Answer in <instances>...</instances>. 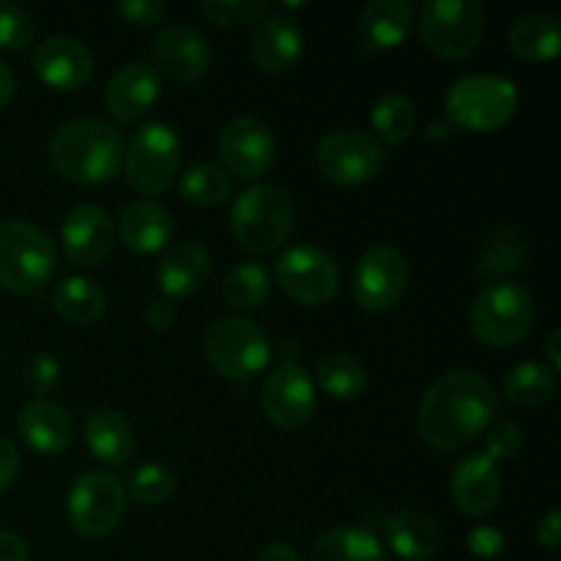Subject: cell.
I'll use <instances>...</instances> for the list:
<instances>
[{
  "label": "cell",
  "mask_w": 561,
  "mask_h": 561,
  "mask_svg": "<svg viewBox=\"0 0 561 561\" xmlns=\"http://www.w3.org/2000/svg\"><path fill=\"white\" fill-rule=\"evenodd\" d=\"M499 411L496 389L477 370H449L427 387L416 427L427 447L453 453L491 427Z\"/></svg>",
  "instance_id": "6da1fadb"
},
{
  "label": "cell",
  "mask_w": 561,
  "mask_h": 561,
  "mask_svg": "<svg viewBox=\"0 0 561 561\" xmlns=\"http://www.w3.org/2000/svg\"><path fill=\"white\" fill-rule=\"evenodd\" d=\"M49 164L69 184H107L124 164L121 131L102 118L69 121L49 140Z\"/></svg>",
  "instance_id": "7a4b0ae2"
},
{
  "label": "cell",
  "mask_w": 561,
  "mask_h": 561,
  "mask_svg": "<svg viewBox=\"0 0 561 561\" xmlns=\"http://www.w3.org/2000/svg\"><path fill=\"white\" fill-rule=\"evenodd\" d=\"M296 225V206L279 186L255 184L236 197L230 208V230L241 250L252 255H272L290 239Z\"/></svg>",
  "instance_id": "3957f363"
},
{
  "label": "cell",
  "mask_w": 561,
  "mask_h": 561,
  "mask_svg": "<svg viewBox=\"0 0 561 561\" xmlns=\"http://www.w3.org/2000/svg\"><path fill=\"white\" fill-rule=\"evenodd\" d=\"M58 250L53 239L25 219L0 222V288L33 294L53 277Z\"/></svg>",
  "instance_id": "277c9868"
},
{
  "label": "cell",
  "mask_w": 561,
  "mask_h": 561,
  "mask_svg": "<svg viewBox=\"0 0 561 561\" xmlns=\"http://www.w3.org/2000/svg\"><path fill=\"white\" fill-rule=\"evenodd\" d=\"M537 307L529 290L518 283H493L480 290L469 312V327L480 343L491 348H513L529 337Z\"/></svg>",
  "instance_id": "5b68a950"
},
{
  "label": "cell",
  "mask_w": 561,
  "mask_h": 561,
  "mask_svg": "<svg viewBox=\"0 0 561 561\" xmlns=\"http://www.w3.org/2000/svg\"><path fill=\"white\" fill-rule=\"evenodd\" d=\"M518 88L513 80L499 75L460 77L447 93V115L460 129L496 131L507 124L518 110Z\"/></svg>",
  "instance_id": "8992f818"
},
{
  "label": "cell",
  "mask_w": 561,
  "mask_h": 561,
  "mask_svg": "<svg viewBox=\"0 0 561 561\" xmlns=\"http://www.w3.org/2000/svg\"><path fill=\"white\" fill-rule=\"evenodd\" d=\"M203 345L214 370L230 381H250L266 370L272 359V343L266 332L250 318H219L208 327Z\"/></svg>",
  "instance_id": "52a82bcc"
},
{
  "label": "cell",
  "mask_w": 561,
  "mask_h": 561,
  "mask_svg": "<svg viewBox=\"0 0 561 561\" xmlns=\"http://www.w3.org/2000/svg\"><path fill=\"white\" fill-rule=\"evenodd\" d=\"M485 14L477 3L433 0L422 5V44L442 60H463L480 47Z\"/></svg>",
  "instance_id": "ba28073f"
},
{
  "label": "cell",
  "mask_w": 561,
  "mask_h": 561,
  "mask_svg": "<svg viewBox=\"0 0 561 561\" xmlns=\"http://www.w3.org/2000/svg\"><path fill=\"white\" fill-rule=\"evenodd\" d=\"M181 164V140L168 124H146L131 137L126 151V181L137 195H162L173 184Z\"/></svg>",
  "instance_id": "9c48e42d"
},
{
  "label": "cell",
  "mask_w": 561,
  "mask_h": 561,
  "mask_svg": "<svg viewBox=\"0 0 561 561\" xmlns=\"http://www.w3.org/2000/svg\"><path fill=\"white\" fill-rule=\"evenodd\" d=\"M318 170L337 186L370 184L387 164L381 140L362 129L332 131L318 146Z\"/></svg>",
  "instance_id": "30bf717a"
},
{
  "label": "cell",
  "mask_w": 561,
  "mask_h": 561,
  "mask_svg": "<svg viewBox=\"0 0 561 561\" xmlns=\"http://www.w3.org/2000/svg\"><path fill=\"white\" fill-rule=\"evenodd\" d=\"M126 491L118 477L88 471L77 477L69 493V520L77 535L88 540L107 537L124 518Z\"/></svg>",
  "instance_id": "8fae6325"
},
{
  "label": "cell",
  "mask_w": 561,
  "mask_h": 561,
  "mask_svg": "<svg viewBox=\"0 0 561 561\" xmlns=\"http://www.w3.org/2000/svg\"><path fill=\"white\" fill-rule=\"evenodd\" d=\"M277 283L299 305L323 307L337 296V263L321 247L296 244L279 255Z\"/></svg>",
  "instance_id": "7c38bea8"
},
{
  "label": "cell",
  "mask_w": 561,
  "mask_h": 561,
  "mask_svg": "<svg viewBox=\"0 0 561 561\" xmlns=\"http://www.w3.org/2000/svg\"><path fill=\"white\" fill-rule=\"evenodd\" d=\"M405 288H409V261L394 247H373L356 263L354 299L365 310H392L405 296Z\"/></svg>",
  "instance_id": "4fadbf2b"
},
{
  "label": "cell",
  "mask_w": 561,
  "mask_h": 561,
  "mask_svg": "<svg viewBox=\"0 0 561 561\" xmlns=\"http://www.w3.org/2000/svg\"><path fill=\"white\" fill-rule=\"evenodd\" d=\"M219 157L225 162V173L239 179H261L277 159V142L272 129L252 115H241L225 124L219 131Z\"/></svg>",
  "instance_id": "5bb4252c"
},
{
  "label": "cell",
  "mask_w": 561,
  "mask_h": 561,
  "mask_svg": "<svg viewBox=\"0 0 561 561\" xmlns=\"http://www.w3.org/2000/svg\"><path fill=\"white\" fill-rule=\"evenodd\" d=\"M261 403L272 425L296 431L307 425L316 411V383L305 367L296 362H283L263 383Z\"/></svg>",
  "instance_id": "9a60e30c"
},
{
  "label": "cell",
  "mask_w": 561,
  "mask_h": 561,
  "mask_svg": "<svg viewBox=\"0 0 561 561\" xmlns=\"http://www.w3.org/2000/svg\"><path fill=\"white\" fill-rule=\"evenodd\" d=\"M153 66L173 85H190L201 80L211 66V49L203 33L190 25H168L157 33L151 44Z\"/></svg>",
  "instance_id": "2e32d148"
},
{
  "label": "cell",
  "mask_w": 561,
  "mask_h": 561,
  "mask_svg": "<svg viewBox=\"0 0 561 561\" xmlns=\"http://www.w3.org/2000/svg\"><path fill=\"white\" fill-rule=\"evenodd\" d=\"M66 257L82 268L102 266L115 250V222L102 206H77L60 228Z\"/></svg>",
  "instance_id": "e0dca14e"
},
{
  "label": "cell",
  "mask_w": 561,
  "mask_h": 561,
  "mask_svg": "<svg viewBox=\"0 0 561 561\" xmlns=\"http://www.w3.org/2000/svg\"><path fill=\"white\" fill-rule=\"evenodd\" d=\"M33 71L53 91H80L93 77V58L82 42L71 36H49L33 49Z\"/></svg>",
  "instance_id": "ac0fdd59"
},
{
  "label": "cell",
  "mask_w": 561,
  "mask_h": 561,
  "mask_svg": "<svg viewBox=\"0 0 561 561\" xmlns=\"http://www.w3.org/2000/svg\"><path fill=\"white\" fill-rule=\"evenodd\" d=\"M449 496H453L455 507L471 518L491 513L502 496L499 466L482 453L463 458L449 477Z\"/></svg>",
  "instance_id": "d6986e66"
},
{
  "label": "cell",
  "mask_w": 561,
  "mask_h": 561,
  "mask_svg": "<svg viewBox=\"0 0 561 561\" xmlns=\"http://www.w3.org/2000/svg\"><path fill=\"white\" fill-rule=\"evenodd\" d=\"M305 53V33L299 22L288 14H272L257 22L255 38H252V60L266 75H285L299 64Z\"/></svg>",
  "instance_id": "ffe728a7"
},
{
  "label": "cell",
  "mask_w": 561,
  "mask_h": 561,
  "mask_svg": "<svg viewBox=\"0 0 561 561\" xmlns=\"http://www.w3.org/2000/svg\"><path fill=\"white\" fill-rule=\"evenodd\" d=\"M159 99V75L146 64L121 66L107 82V110L113 118L124 121V124H135V121L146 118L148 110Z\"/></svg>",
  "instance_id": "44dd1931"
},
{
  "label": "cell",
  "mask_w": 561,
  "mask_h": 561,
  "mask_svg": "<svg viewBox=\"0 0 561 561\" xmlns=\"http://www.w3.org/2000/svg\"><path fill=\"white\" fill-rule=\"evenodd\" d=\"M16 427L27 447L42 455L64 453L75 438L69 411L53 400H31L27 405H22Z\"/></svg>",
  "instance_id": "7402d4cb"
},
{
  "label": "cell",
  "mask_w": 561,
  "mask_h": 561,
  "mask_svg": "<svg viewBox=\"0 0 561 561\" xmlns=\"http://www.w3.org/2000/svg\"><path fill=\"white\" fill-rule=\"evenodd\" d=\"M211 274V255L197 241H179L170 247L159 263V288L170 299H184L197 294Z\"/></svg>",
  "instance_id": "603a6c76"
},
{
  "label": "cell",
  "mask_w": 561,
  "mask_h": 561,
  "mask_svg": "<svg viewBox=\"0 0 561 561\" xmlns=\"http://www.w3.org/2000/svg\"><path fill=\"white\" fill-rule=\"evenodd\" d=\"M173 233V217L164 206L153 201H135L121 211L115 236L124 241L126 250L137 255H153L164 250Z\"/></svg>",
  "instance_id": "cb8c5ba5"
},
{
  "label": "cell",
  "mask_w": 561,
  "mask_h": 561,
  "mask_svg": "<svg viewBox=\"0 0 561 561\" xmlns=\"http://www.w3.org/2000/svg\"><path fill=\"white\" fill-rule=\"evenodd\" d=\"M85 444L91 455L113 469H124L135 455V433L124 414L113 409L93 411L85 420Z\"/></svg>",
  "instance_id": "d4e9b609"
},
{
  "label": "cell",
  "mask_w": 561,
  "mask_h": 561,
  "mask_svg": "<svg viewBox=\"0 0 561 561\" xmlns=\"http://www.w3.org/2000/svg\"><path fill=\"white\" fill-rule=\"evenodd\" d=\"M414 25V5L409 0H373L362 9L359 31L367 47L394 49L405 42Z\"/></svg>",
  "instance_id": "484cf974"
},
{
  "label": "cell",
  "mask_w": 561,
  "mask_h": 561,
  "mask_svg": "<svg viewBox=\"0 0 561 561\" xmlns=\"http://www.w3.org/2000/svg\"><path fill=\"white\" fill-rule=\"evenodd\" d=\"M510 53L524 64L553 60L561 47L559 16L551 11H531L510 27Z\"/></svg>",
  "instance_id": "4316f807"
},
{
  "label": "cell",
  "mask_w": 561,
  "mask_h": 561,
  "mask_svg": "<svg viewBox=\"0 0 561 561\" xmlns=\"http://www.w3.org/2000/svg\"><path fill=\"white\" fill-rule=\"evenodd\" d=\"M387 542L400 559L425 561L442 548V529L431 515L405 510L387 520Z\"/></svg>",
  "instance_id": "83f0119b"
},
{
  "label": "cell",
  "mask_w": 561,
  "mask_h": 561,
  "mask_svg": "<svg viewBox=\"0 0 561 561\" xmlns=\"http://www.w3.org/2000/svg\"><path fill=\"white\" fill-rule=\"evenodd\" d=\"M529 257V239L515 225H499L491 230V236L482 244L480 255H477V277L496 279L504 274L518 272Z\"/></svg>",
  "instance_id": "f1b7e54d"
},
{
  "label": "cell",
  "mask_w": 561,
  "mask_h": 561,
  "mask_svg": "<svg viewBox=\"0 0 561 561\" xmlns=\"http://www.w3.org/2000/svg\"><path fill=\"white\" fill-rule=\"evenodd\" d=\"M312 561H387L381 540L365 526H337L312 546Z\"/></svg>",
  "instance_id": "f546056e"
},
{
  "label": "cell",
  "mask_w": 561,
  "mask_h": 561,
  "mask_svg": "<svg viewBox=\"0 0 561 561\" xmlns=\"http://www.w3.org/2000/svg\"><path fill=\"white\" fill-rule=\"evenodd\" d=\"M316 381L329 398L354 400L367 387V367L345 351H332L316 365Z\"/></svg>",
  "instance_id": "4dcf8cb0"
},
{
  "label": "cell",
  "mask_w": 561,
  "mask_h": 561,
  "mask_svg": "<svg viewBox=\"0 0 561 561\" xmlns=\"http://www.w3.org/2000/svg\"><path fill=\"white\" fill-rule=\"evenodd\" d=\"M55 310L75 327H91L104 316V294L93 279L69 277L55 288Z\"/></svg>",
  "instance_id": "1f68e13d"
},
{
  "label": "cell",
  "mask_w": 561,
  "mask_h": 561,
  "mask_svg": "<svg viewBox=\"0 0 561 561\" xmlns=\"http://www.w3.org/2000/svg\"><path fill=\"white\" fill-rule=\"evenodd\" d=\"M504 392L520 409H540L557 394V376L540 362H520L510 370Z\"/></svg>",
  "instance_id": "d6a6232c"
},
{
  "label": "cell",
  "mask_w": 561,
  "mask_h": 561,
  "mask_svg": "<svg viewBox=\"0 0 561 561\" xmlns=\"http://www.w3.org/2000/svg\"><path fill=\"white\" fill-rule=\"evenodd\" d=\"M272 290V277L266 266L255 261H244L228 272L222 283V296L236 310H257L268 299Z\"/></svg>",
  "instance_id": "836d02e7"
},
{
  "label": "cell",
  "mask_w": 561,
  "mask_h": 561,
  "mask_svg": "<svg viewBox=\"0 0 561 561\" xmlns=\"http://www.w3.org/2000/svg\"><path fill=\"white\" fill-rule=\"evenodd\" d=\"M230 175L211 162H197L181 175V195L186 203L197 208L222 206L230 197Z\"/></svg>",
  "instance_id": "e575fe53"
},
{
  "label": "cell",
  "mask_w": 561,
  "mask_h": 561,
  "mask_svg": "<svg viewBox=\"0 0 561 561\" xmlns=\"http://www.w3.org/2000/svg\"><path fill=\"white\" fill-rule=\"evenodd\" d=\"M416 124V110L409 96L403 93H387L373 107V129L378 131L383 142L389 146H400L411 137Z\"/></svg>",
  "instance_id": "d590c367"
},
{
  "label": "cell",
  "mask_w": 561,
  "mask_h": 561,
  "mask_svg": "<svg viewBox=\"0 0 561 561\" xmlns=\"http://www.w3.org/2000/svg\"><path fill=\"white\" fill-rule=\"evenodd\" d=\"M203 14L214 22L217 27L225 31H241V27H250L255 22H261L266 16L268 5L263 0H206L201 5Z\"/></svg>",
  "instance_id": "8d00e7d4"
},
{
  "label": "cell",
  "mask_w": 561,
  "mask_h": 561,
  "mask_svg": "<svg viewBox=\"0 0 561 561\" xmlns=\"http://www.w3.org/2000/svg\"><path fill=\"white\" fill-rule=\"evenodd\" d=\"M173 474L159 463H142L129 477V493L135 496V502L146 504V507H159L173 496Z\"/></svg>",
  "instance_id": "74e56055"
},
{
  "label": "cell",
  "mask_w": 561,
  "mask_h": 561,
  "mask_svg": "<svg viewBox=\"0 0 561 561\" xmlns=\"http://www.w3.org/2000/svg\"><path fill=\"white\" fill-rule=\"evenodd\" d=\"M33 38V20L22 5L0 0V49H25Z\"/></svg>",
  "instance_id": "f35d334b"
},
{
  "label": "cell",
  "mask_w": 561,
  "mask_h": 561,
  "mask_svg": "<svg viewBox=\"0 0 561 561\" xmlns=\"http://www.w3.org/2000/svg\"><path fill=\"white\" fill-rule=\"evenodd\" d=\"M22 378H25L27 392L36 394V400H44V394H49L60 383L58 359H53L49 354L38 351V354H33L31 359H27Z\"/></svg>",
  "instance_id": "ab89813d"
},
{
  "label": "cell",
  "mask_w": 561,
  "mask_h": 561,
  "mask_svg": "<svg viewBox=\"0 0 561 561\" xmlns=\"http://www.w3.org/2000/svg\"><path fill=\"white\" fill-rule=\"evenodd\" d=\"M520 449H524V431L513 422H502V425L493 427L485 438V453L493 463L499 460H513L518 458Z\"/></svg>",
  "instance_id": "60d3db41"
},
{
  "label": "cell",
  "mask_w": 561,
  "mask_h": 561,
  "mask_svg": "<svg viewBox=\"0 0 561 561\" xmlns=\"http://www.w3.org/2000/svg\"><path fill=\"white\" fill-rule=\"evenodd\" d=\"M121 16H124L129 25L135 27H148V25H157V22L164 20L168 14V5L159 3V0H126V3L115 5Z\"/></svg>",
  "instance_id": "b9f144b4"
},
{
  "label": "cell",
  "mask_w": 561,
  "mask_h": 561,
  "mask_svg": "<svg viewBox=\"0 0 561 561\" xmlns=\"http://www.w3.org/2000/svg\"><path fill=\"white\" fill-rule=\"evenodd\" d=\"M469 551L480 559H496L504 551V535L491 524H482L469 531Z\"/></svg>",
  "instance_id": "7bdbcfd3"
},
{
  "label": "cell",
  "mask_w": 561,
  "mask_h": 561,
  "mask_svg": "<svg viewBox=\"0 0 561 561\" xmlns=\"http://www.w3.org/2000/svg\"><path fill=\"white\" fill-rule=\"evenodd\" d=\"M20 474V453L9 438L0 436V493L9 491Z\"/></svg>",
  "instance_id": "ee69618b"
},
{
  "label": "cell",
  "mask_w": 561,
  "mask_h": 561,
  "mask_svg": "<svg viewBox=\"0 0 561 561\" xmlns=\"http://www.w3.org/2000/svg\"><path fill=\"white\" fill-rule=\"evenodd\" d=\"M146 318H148V327H151L153 332H168V329H173L175 323V307L170 305L168 299H157L151 307H148Z\"/></svg>",
  "instance_id": "f6af8a7d"
},
{
  "label": "cell",
  "mask_w": 561,
  "mask_h": 561,
  "mask_svg": "<svg viewBox=\"0 0 561 561\" xmlns=\"http://www.w3.org/2000/svg\"><path fill=\"white\" fill-rule=\"evenodd\" d=\"M537 540H540V546H546L548 551H557L559 542H561V515L553 510V513H548L546 518L540 520V526H537Z\"/></svg>",
  "instance_id": "bcb514c9"
},
{
  "label": "cell",
  "mask_w": 561,
  "mask_h": 561,
  "mask_svg": "<svg viewBox=\"0 0 561 561\" xmlns=\"http://www.w3.org/2000/svg\"><path fill=\"white\" fill-rule=\"evenodd\" d=\"M0 561H31L25 540L11 531H0Z\"/></svg>",
  "instance_id": "7dc6e473"
},
{
  "label": "cell",
  "mask_w": 561,
  "mask_h": 561,
  "mask_svg": "<svg viewBox=\"0 0 561 561\" xmlns=\"http://www.w3.org/2000/svg\"><path fill=\"white\" fill-rule=\"evenodd\" d=\"M255 561H301V557L290 546H283V542H277V546L263 548V551L257 553Z\"/></svg>",
  "instance_id": "c3c4849f"
},
{
  "label": "cell",
  "mask_w": 561,
  "mask_h": 561,
  "mask_svg": "<svg viewBox=\"0 0 561 561\" xmlns=\"http://www.w3.org/2000/svg\"><path fill=\"white\" fill-rule=\"evenodd\" d=\"M559 340H561V329H553L546 340V356H548V370L557 376L561 370V348H559Z\"/></svg>",
  "instance_id": "681fc988"
},
{
  "label": "cell",
  "mask_w": 561,
  "mask_h": 561,
  "mask_svg": "<svg viewBox=\"0 0 561 561\" xmlns=\"http://www.w3.org/2000/svg\"><path fill=\"white\" fill-rule=\"evenodd\" d=\"M11 96H14V75H11L9 66L0 60V110L11 102Z\"/></svg>",
  "instance_id": "f907efd6"
}]
</instances>
